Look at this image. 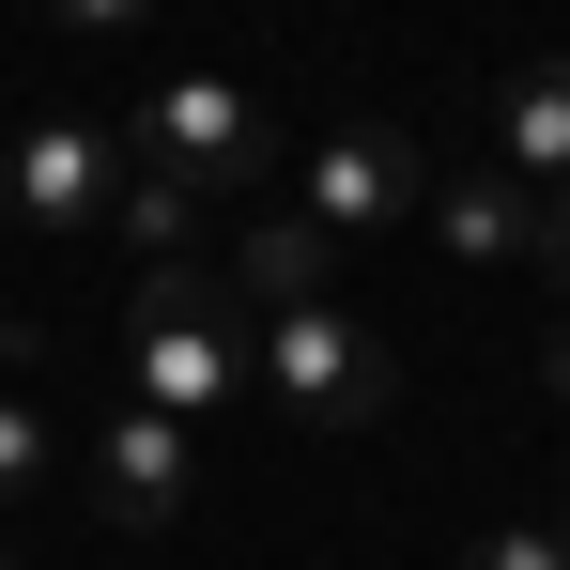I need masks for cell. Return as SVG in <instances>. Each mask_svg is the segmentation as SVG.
<instances>
[{"label":"cell","mask_w":570,"mask_h":570,"mask_svg":"<svg viewBox=\"0 0 570 570\" xmlns=\"http://www.w3.org/2000/svg\"><path fill=\"white\" fill-rule=\"evenodd\" d=\"M232 293H247V308H308V293H340V232H324V216H263V232L232 247Z\"/></svg>","instance_id":"cell-9"},{"label":"cell","mask_w":570,"mask_h":570,"mask_svg":"<svg viewBox=\"0 0 570 570\" xmlns=\"http://www.w3.org/2000/svg\"><path fill=\"white\" fill-rule=\"evenodd\" d=\"M556 540H570V509H556Z\"/></svg>","instance_id":"cell-18"},{"label":"cell","mask_w":570,"mask_h":570,"mask_svg":"<svg viewBox=\"0 0 570 570\" xmlns=\"http://www.w3.org/2000/svg\"><path fill=\"white\" fill-rule=\"evenodd\" d=\"M47 463H62V448H47V416H31V401L0 385V524H16V509L47 493Z\"/></svg>","instance_id":"cell-11"},{"label":"cell","mask_w":570,"mask_h":570,"mask_svg":"<svg viewBox=\"0 0 570 570\" xmlns=\"http://www.w3.org/2000/svg\"><path fill=\"white\" fill-rule=\"evenodd\" d=\"M124 155L170 170V186H247L263 170V94L247 78H155L139 124H124Z\"/></svg>","instance_id":"cell-3"},{"label":"cell","mask_w":570,"mask_h":570,"mask_svg":"<svg viewBox=\"0 0 570 570\" xmlns=\"http://www.w3.org/2000/svg\"><path fill=\"white\" fill-rule=\"evenodd\" d=\"M493 170H524L540 200L570 186V47H540V62L493 78Z\"/></svg>","instance_id":"cell-8"},{"label":"cell","mask_w":570,"mask_h":570,"mask_svg":"<svg viewBox=\"0 0 570 570\" xmlns=\"http://www.w3.org/2000/svg\"><path fill=\"white\" fill-rule=\"evenodd\" d=\"M247 293L216 278V263H170V278L124 293V324H108V355H124V401H155V416H216L232 385H247V324H232Z\"/></svg>","instance_id":"cell-1"},{"label":"cell","mask_w":570,"mask_h":570,"mask_svg":"<svg viewBox=\"0 0 570 570\" xmlns=\"http://www.w3.org/2000/svg\"><path fill=\"white\" fill-rule=\"evenodd\" d=\"M416 200H432V155H416V139H385V124H340V139L308 155V186H293V216H324V232L355 247V232H385V216H416Z\"/></svg>","instance_id":"cell-5"},{"label":"cell","mask_w":570,"mask_h":570,"mask_svg":"<svg viewBox=\"0 0 570 570\" xmlns=\"http://www.w3.org/2000/svg\"><path fill=\"white\" fill-rule=\"evenodd\" d=\"M247 371L278 385V416H308V432H371L385 401H401V355H385V324H355L340 293H308V308H263Z\"/></svg>","instance_id":"cell-2"},{"label":"cell","mask_w":570,"mask_h":570,"mask_svg":"<svg viewBox=\"0 0 570 570\" xmlns=\"http://www.w3.org/2000/svg\"><path fill=\"white\" fill-rule=\"evenodd\" d=\"M108 232L139 247V278H170V263H200V186H170V170H124Z\"/></svg>","instance_id":"cell-10"},{"label":"cell","mask_w":570,"mask_h":570,"mask_svg":"<svg viewBox=\"0 0 570 570\" xmlns=\"http://www.w3.org/2000/svg\"><path fill=\"white\" fill-rule=\"evenodd\" d=\"M0 355H16V308H0Z\"/></svg>","instance_id":"cell-16"},{"label":"cell","mask_w":570,"mask_h":570,"mask_svg":"<svg viewBox=\"0 0 570 570\" xmlns=\"http://www.w3.org/2000/svg\"><path fill=\"white\" fill-rule=\"evenodd\" d=\"M0 570H16V540H0Z\"/></svg>","instance_id":"cell-17"},{"label":"cell","mask_w":570,"mask_h":570,"mask_svg":"<svg viewBox=\"0 0 570 570\" xmlns=\"http://www.w3.org/2000/svg\"><path fill=\"white\" fill-rule=\"evenodd\" d=\"M94 509L124 524V540H170L186 524V493H200V448H186V416H155V401H124V416H94Z\"/></svg>","instance_id":"cell-4"},{"label":"cell","mask_w":570,"mask_h":570,"mask_svg":"<svg viewBox=\"0 0 570 570\" xmlns=\"http://www.w3.org/2000/svg\"><path fill=\"white\" fill-rule=\"evenodd\" d=\"M463 570H570V540H556V524H493Z\"/></svg>","instance_id":"cell-12"},{"label":"cell","mask_w":570,"mask_h":570,"mask_svg":"<svg viewBox=\"0 0 570 570\" xmlns=\"http://www.w3.org/2000/svg\"><path fill=\"white\" fill-rule=\"evenodd\" d=\"M540 263H556V278H570V186L540 200Z\"/></svg>","instance_id":"cell-14"},{"label":"cell","mask_w":570,"mask_h":570,"mask_svg":"<svg viewBox=\"0 0 570 570\" xmlns=\"http://www.w3.org/2000/svg\"><path fill=\"white\" fill-rule=\"evenodd\" d=\"M139 16H155V0H47V31H78V47H124Z\"/></svg>","instance_id":"cell-13"},{"label":"cell","mask_w":570,"mask_h":570,"mask_svg":"<svg viewBox=\"0 0 570 570\" xmlns=\"http://www.w3.org/2000/svg\"><path fill=\"white\" fill-rule=\"evenodd\" d=\"M432 247L478 263V278H493V263H540V186L493 170V155H478V170H432Z\"/></svg>","instance_id":"cell-7"},{"label":"cell","mask_w":570,"mask_h":570,"mask_svg":"<svg viewBox=\"0 0 570 570\" xmlns=\"http://www.w3.org/2000/svg\"><path fill=\"white\" fill-rule=\"evenodd\" d=\"M540 385H556V416H570V324H556V355H540Z\"/></svg>","instance_id":"cell-15"},{"label":"cell","mask_w":570,"mask_h":570,"mask_svg":"<svg viewBox=\"0 0 570 570\" xmlns=\"http://www.w3.org/2000/svg\"><path fill=\"white\" fill-rule=\"evenodd\" d=\"M0 200H16L31 232H94L108 200H124V139H94V124H31L16 170H0Z\"/></svg>","instance_id":"cell-6"}]
</instances>
